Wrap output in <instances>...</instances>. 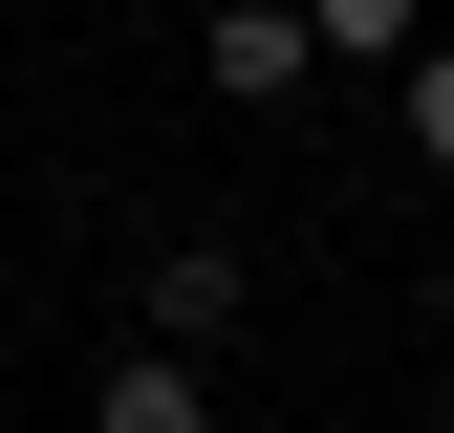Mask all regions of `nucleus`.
I'll return each mask as SVG.
<instances>
[{
    "label": "nucleus",
    "instance_id": "39448f33",
    "mask_svg": "<svg viewBox=\"0 0 454 433\" xmlns=\"http://www.w3.org/2000/svg\"><path fill=\"white\" fill-rule=\"evenodd\" d=\"M411 152L454 174V43H411Z\"/></svg>",
    "mask_w": 454,
    "mask_h": 433
},
{
    "label": "nucleus",
    "instance_id": "f257e3e1",
    "mask_svg": "<svg viewBox=\"0 0 454 433\" xmlns=\"http://www.w3.org/2000/svg\"><path fill=\"white\" fill-rule=\"evenodd\" d=\"M195 66H216V87H239V108H281V87H303V66H325V43H303V22H281V0H239V22H195Z\"/></svg>",
    "mask_w": 454,
    "mask_h": 433
},
{
    "label": "nucleus",
    "instance_id": "f03ea898",
    "mask_svg": "<svg viewBox=\"0 0 454 433\" xmlns=\"http://www.w3.org/2000/svg\"><path fill=\"white\" fill-rule=\"evenodd\" d=\"M152 325L216 347V325H239V239H174V260H152Z\"/></svg>",
    "mask_w": 454,
    "mask_h": 433
},
{
    "label": "nucleus",
    "instance_id": "20e7f679",
    "mask_svg": "<svg viewBox=\"0 0 454 433\" xmlns=\"http://www.w3.org/2000/svg\"><path fill=\"white\" fill-rule=\"evenodd\" d=\"M433 0H303V43H411Z\"/></svg>",
    "mask_w": 454,
    "mask_h": 433
},
{
    "label": "nucleus",
    "instance_id": "7ed1b4c3",
    "mask_svg": "<svg viewBox=\"0 0 454 433\" xmlns=\"http://www.w3.org/2000/svg\"><path fill=\"white\" fill-rule=\"evenodd\" d=\"M87 412H108V433H216V390H195V368H174V347H152V368H108V390H87Z\"/></svg>",
    "mask_w": 454,
    "mask_h": 433
}]
</instances>
